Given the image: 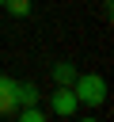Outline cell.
<instances>
[{
  "mask_svg": "<svg viewBox=\"0 0 114 122\" xmlns=\"http://www.w3.org/2000/svg\"><path fill=\"white\" fill-rule=\"evenodd\" d=\"M15 84H19V80H11V76L0 72V118L15 114V107H19V99H15Z\"/></svg>",
  "mask_w": 114,
  "mask_h": 122,
  "instance_id": "obj_3",
  "label": "cell"
},
{
  "mask_svg": "<svg viewBox=\"0 0 114 122\" xmlns=\"http://www.w3.org/2000/svg\"><path fill=\"white\" fill-rule=\"evenodd\" d=\"M15 114H19V122H46V118H49V111H42L38 103H27V107H19Z\"/></svg>",
  "mask_w": 114,
  "mask_h": 122,
  "instance_id": "obj_6",
  "label": "cell"
},
{
  "mask_svg": "<svg viewBox=\"0 0 114 122\" xmlns=\"http://www.w3.org/2000/svg\"><path fill=\"white\" fill-rule=\"evenodd\" d=\"M72 95H76L80 107H103V103H106V80H103L99 72H76Z\"/></svg>",
  "mask_w": 114,
  "mask_h": 122,
  "instance_id": "obj_1",
  "label": "cell"
},
{
  "mask_svg": "<svg viewBox=\"0 0 114 122\" xmlns=\"http://www.w3.org/2000/svg\"><path fill=\"white\" fill-rule=\"evenodd\" d=\"M0 4H4V0H0Z\"/></svg>",
  "mask_w": 114,
  "mask_h": 122,
  "instance_id": "obj_8",
  "label": "cell"
},
{
  "mask_svg": "<svg viewBox=\"0 0 114 122\" xmlns=\"http://www.w3.org/2000/svg\"><path fill=\"white\" fill-rule=\"evenodd\" d=\"M76 111H80V103H76L72 88L57 84V92L49 95V114H57V118H68V114H76Z\"/></svg>",
  "mask_w": 114,
  "mask_h": 122,
  "instance_id": "obj_2",
  "label": "cell"
},
{
  "mask_svg": "<svg viewBox=\"0 0 114 122\" xmlns=\"http://www.w3.org/2000/svg\"><path fill=\"white\" fill-rule=\"evenodd\" d=\"M15 99H19V107H27V103H38L42 92H38V84H15ZM19 107H15V111H19Z\"/></svg>",
  "mask_w": 114,
  "mask_h": 122,
  "instance_id": "obj_5",
  "label": "cell"
},
{
  "mask_svg": "<svg viewBox=\"0 0 114 122\" xmlns=\"http://www.w3.org/2000/svg\"><path fill=\"white\" fill-rule=\"evenodd\" d=\"M76 72H80V69H76L72 61H57V65L49 69V76H53V84H65V88H72V80H76Z\"/></svg>",
  "mask_w": 114,
  "mask_h": 122,
  "instance_id": "obj_4",
  "label": "cell"
},
{
  "mask_svg": "<svg viewBox=\"0 0 114 122\" xmlns=\"http://www.w3.org/2000/svg\"><path fill=\"white\" fill-rule=\"evenodd\" d=\"M0 8H4V11H8V15H15V19H27V15H30V8H34V4H30V0H4V4H0Z\"/></svg>",
  "mask_w": 114,
  "mask_h": 122,
  "instance_id": "obj_7",
  "label": "cell"
}]
</instances>
